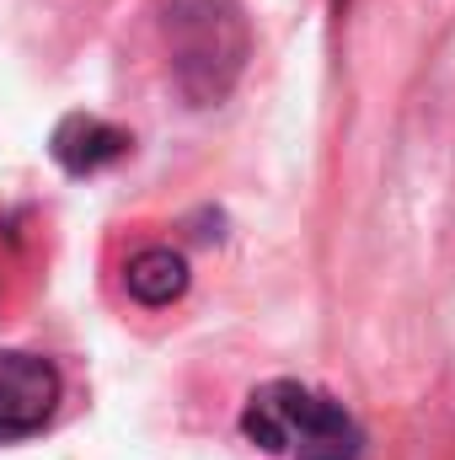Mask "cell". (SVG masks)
Listing matches in <instances>:
<instances>
[{"label":"cell","instance_id":"3957f363","mask_svg":"<svg viewBox=\"0 0 455 460\" xmlns=\"http://www.w3.org/2000/svg\"><path fill=\"white\" fill-rule=\"evenodd\" d=\"M59 407V369L38 353H0V445L38 434Z\"/></svg>","mask_w":455,"mask_h":460},{"label":"cell","instance_id":"5b68a950","mask_svg":"<svg viewBox=\"0 0 455 460\" xmlns=\"http://www.w3.org/2000/svg\"><path fill=\"white\" fill-rule=\"evenodd\" d=\"M123 284H129V295H134L139 305L161 311V305H172V300L188 295V262H183V252H172V246H145V252L129 257Z\"/></svg>","mask_w":455,"mask_h":460},{"label":"cell","instance_id":"7a4b0ae2","mask_svg":"<svg viewBox=\"0 0 455 460\" xmlns=\"http://www.w3.org/2000/svg\"><path fill=\"white\" fill-rule=\"evenodd\" d=\"M166 38L177 86L199 108L220 102L246 59V22L236 0H166Z\"/></svg>","mask_w":455,"mask_h":460},{"label":"cell","instance_id":"8992f818","mask_svg":"<svg viewBox=\"0 0 455 460\" xmlns=\"http://www.w3.org/2000/svg\"><path fill=\"white\" fill-rule=\"evenodd\" d=\"M333 5H338V11H343V5H348V0H333Z\"/></svg>","mask_w":455,"mask_h":460},{"label":"cell","instance_id":"6da1fadb","mask_svg":"<svg viewBox=\"0 0 455 460\" xmlns=\"http://www.w3.org/2000/svg\"><path fill=\"white\" fill-rule=\"evenodd\" d=\"M241 434L279 460H359L364 429L343 412V402L300 385V380H268L241 407Z\"/></svg>","mask_w":455,"mask_h":460},{"label":"cell","instance_id":"277c9868","mask_svg":"<svg viewBox=\"0 0 455 460\" xmlns=\"http://www.w3.org/2000/svg\"><path fill=\"white\" fill-rule=\"evenodd\" d=\"M49 150H54V161H59L65 172L86 177V172L113 166L118 155L129 150V134L113 128V123H103V118H92V113H70V118H59Z\"/></svg>","mask_w":455,"mask_h":460}]
</instances>
